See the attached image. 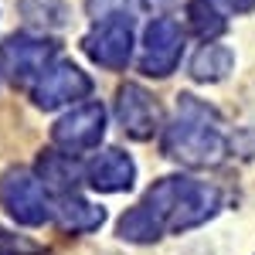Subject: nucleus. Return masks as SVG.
Here are the masks:
<instances>
[{"label":"nucleus","instance_id":"obj_2","mask_svg":"<svg viewBox=\"0 0 255 255\" xmlns=\"http://www.w3.org/2000/svg\"><path fill=\"white\" fill-rule=\"evenodd\" d=\"M163 153L184 167H215L228 153V136L221 116L197 96L177 99L174 119L163 129Z\"/></svg>","mask_w":255,"mask_h":255},{"label":"nucleus","instance_id":"obj_15","mask_svg":"<svg viewBox=\"0 0 255 255\" xmlns=\"http://www.w3.org/2000/svg\"><path fill=\"white\" fill-rule=\"evenodd\" d=\"M187 14H191V27H194L201 38H215V34H221V31H225V20H221V14H218L208 0H194Z\"/></svg>","mask_w":255,"mask_h":255},{"label":"nucleus","instance_id":"obj_4","mask_svg":"<svg viewBox=\"0 0 255 255\" xmlns=\"http://www.w3.org/2000/svg\"><path fill=\"white\" fill-rule=\"evenodd\" d=\"M82 44H85V55L96 65L119 72V68H126V61L133 55V20L126 14H109L85 34Z\"/></svg>","mask_w":255,"mask_h":255},{"label":"nucleus","instance_id":"obj_11","mask_svg":"<svg viewBox=\"0 0 255 255\" xmlns=\"http://www.w3.org/2000/svg\"><path fill=\"white\" fill-rule=\"evenodd\" d=\"M55 218L65 232H96L99 225L106 221L102 208L89 204L85 197H79L75 191L72 194H58V204H55Z\"/></svg>","mask_w":255,"mask_h":255},{"label":"nucleus","instance_id":"obj_9","mask_svg":"<svg viewBox=\"0 0 255 255\" xmlns=\"http://www.w3.org/2000/svg\"><path fill=\"white\" fill-rule=\"evenodd\" d=\"M116 119L133 139H150L160 129V109L143 85H123L116 99Z\"/></svg>","mask_w":255,"mask_h":255},{"label":"nucleus","instance_id":"obj_16","mask_svg":"<svg viewBox=\"0 0 255 255\" xmlns=\"http://www.w3.org/2000/svg\"><path fill=\"white\" fill-rule=\"evenodd\" d=\"M34 245H24L17 238H10L7 232H0V255H34Z\"/></svg>","mask_w":255,"mask_h":255},{"label":"nucleus","instance_id":"obj_7","mask_svg":"<svg viewBox=\"0 0 255 255\" xmlns=\"http://www.w3.org/2000/svg\"><path fill=\"white\" fill-rule=\"evenodd\" d=\"M102 133H106V109L99 102H85V106L72 109L68 116H61L55 123L51 139H55L58 150L75 157V153H85V150L99 146Z\"/></svg>","mask_w":255,"mask_h":255},{"label":"nucleus","instance_id":"obj_8","mask_svg":"<svg viewBox=\"0 0 255 255\" xmlns=\"http://www.w3.org/2000/svg\"><path fill=\"white\" fill-rule=\"evenodd\" d=\"M92 92V79L82 72L79 65L72 61H58V65H48L34 82V102L41 109H58L65 102H75L85 99Z\"/></svg>","mask_w":255,"mask_h":255},{"label":"nucleus","instance_id":"obj_10","mask_svg":"<svg viewBox=\"0 0 255 255\" xmlns=\"http://www.w3.org/2000/svg\"><path fill=\"white\" fill-rule=\"evenodd\" d=\"M133 177H136V167H133V160L126 157L123 150H99L96 157L89 160V167H85L89 187L92 191H102V194L129 191L133 187Z\"/></svg>","mask_w":255,"mask_h":255},{"label":"nucleus","instance_id":"obj_14","mask_svg":"<svg viewBox=\"0 0 255 255\" xmlns=\"http://www.w3.org/2000/svg\"><path fill=\"white\" fill-rule=\"evenodd\" d=\"M20 14L31 27H61L68 7L61 0H20Z\"/></svg>","mask_w":255,"mask_h":255},{"label":"nucleus","instance_id":"obj_6","mask_svg":"<svg viewBox=\"0 0 255 255\" xmlns=\"http://www.w3.org/2000/svg\"><path fill=\"white\" fill-rule=\"evenodd\" d=\"M184 55V34H180V24L170 17H157L146 34H143V55H139V68L143 75H153L163 79L177 68V61Z\"/></svg>","mask_w":255,"mask_h":255},{"label":"nucleus","instance_id":"obj_5","mask_svg":"<svg viewBox=\"0 0 255 255\" xmlns=\"http://www.w3.org/2000/svg\"><path fill=\"white\" fill-rule=\"evenodd\" d=\"M58 55V44L48 38H31V34H14L0 44V65L7 72V79L14 85H27L34 82L51 65V58Z\"/></svg>","mask_w":255,"mask_h":255},{"label":"nucleus","instance_id":"obj_3","mask_svg":"<svg viewBox=\"0 0 255 255\" xmlns=\"http://www.w3.org/2000/svg\"><path fill=\"white\" fill-rule=\"evenodd\" d=\"M0 204L17 225H27V228H38L51 218V204L41 191V180L20 167L0 177Z\"/></svg>","mask_w":255,"mask_h":255},{"label":"nucleus","instance_id":"obj_1","mask_svg":"<svg viewBox=\"0 0 255 255\" xmlns=\"http://www.w3.org/2000/svg\"><path fill=\"white\" fill-rule=\"evenodd\" d=\"M221 208V191L191 180V177H163L133 211L119 218V238L126 242H157L163 232H187Z\"/></svg>","mask_w":255,"mask_h":255},{"label":"nucleus","instance_id":"obj_12","mask_svg":"<svg viewBox=\"0 0 255 255\" xmlns=\"http://www.w3.org/2000/svg\"><path fill=\"white\" fill-rule=\"evenodd\" d=\"M38 177L44 180V187H51L55 194H72L82 174H79V163H75L72 153H41Z\"/></svg>","mask_w":255,"mask_h":255},{"label":"nucleus","instance_id":"obj_13","mask_svg":"<svg viewBox=\"0 0 255 255\" xmlns=\"http://www.w3.org/2000/svg\"><path fill=\"white\" fill-rule=\"evenodd\" d=\"M232 65H235V55H232L225 44H211V41H208L194 55V61H191V75H194L197 82H218V79H225V75L232 72Z\"/></svg>","mask_w":255,"mask_h":255},{"label":"nucleus","instance_id":"obj_17","mask_svg":"<svg viewBox=\"0 0 255 255\" xmlns=\"http://www.w3.org/2000/svg\"><path fill=\"white\" fill-rule=\"evenodd\" d=\"M218 7H225V10H235V14H245V10H252L255 0H211Z\"/></svg>","mask_w":255,"mask_h":255}]
</instances>
